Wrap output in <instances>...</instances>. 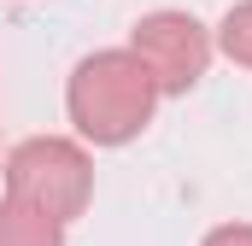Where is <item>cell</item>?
I'll return each mask as SVG.
<instances>
[{
  "label": "cell",
  "mask_w": 252,
  "mask_h": 246,
  "mask_svg": "<svg viewBox=\"0 0 252 246\" xmlns=\"http://www.w3.org/2000/svg\"><path fill=\"white\" fill-rule=\"evenodd\" d=\"M158 82L153 70L135 59L129 47H106V53H88V59L70 70V88H64V112L76 123V135L88 147H129L158 106Z\"/></svg>",
  "instance_id": "cell-1"
},
{
  "label": "cell",
  "mask_w": 252,
  "mask_h": 246,
  "mask_svg": "<svg viewBox=\"0 0 252 246\" xmlns=\"http://www.w3.org/2000/svg\"><path fill=\"white\" fill-rule=\"evenodd\" d=\"M6 193L70 229L94 199V158L64 135H30L6 153Z\"/></svg>",
  "instance_id": "cell-2"
},
{
  "label": "cell",
  "mask_w": 252,
  "mask_h": 246,
  "mask_svg": "<svg viewBox=\"0 0 252 246\" xmlns=\"http://www.w3.org/2000/svg\"><path fill=\"white\" fill-rule=\"evenodd\" d=\"M211 30L193 18V12H147L135 30H129V53L153 70V82H158V94H188L193 82L205 76V64H211Z\"/></svg>",
  "instance_id": "cell-3"
},
{
  "label": "cell",
  "mask_w": 252,
  "mask_h": 246,
  "mask_svg": "<svg viewBox=\"0 0 252 246\" xmlns=\"http://www.w3.org/2000/svg\"><path fill=\"white\" fill-rule=\"evenodd\" d=\"M0 246H64V223L6 193L0 199Z\"/></svg>",
  "instance_id": "cell-4"
},
{
  "label": "cell",
  "mask_w": 252,
  "mask_h": 246,
  "mask_svg": "<svg viewBox=\"0 0 252 246\" xmlns=\"http://www.w3.org/2000/svg\"><path fill=\"white\" fill-rule=\"evenodd\" d=\"M217 47L241 64V70H252V0H241V6L223 12V24H217Z\"/></svg>",
  "instance_id": "cell-5"
},
{
  "label": "cell",
  "mask_w": 252,
  "mask_h": 246,
  "mask_svg": "<svg viewBox=\"0 0 252 246\" xmlns=\"http://www.w3.org/2000/svg\"><path fill=\"white\" fill-rule=\"evenodd\" d=\"M199 246H252V223H217Z\"/></svg>",
  "instance_id": "cell-6"
}]
</instances>
